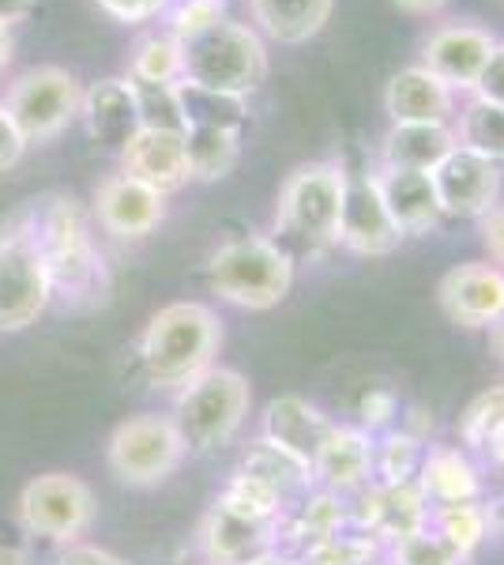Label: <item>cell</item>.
Returning a JSON list of instances; mask_svg holds the SVG:
<instances>
[{
    "label": "cell",
    "instance_id": "obj_1",
    "mask_svg": "<svg viewBox=\"0 0 504 565\" xmlns=\"http://www.w3.org/2000/svg\"><path fill=\"white\" fill-rule=\"evenodd\" d=\"M223 321L204 302H170L151 317L140 340V362L151 385L185 388L215 366Z\"/></svg>",
    "mask_w": 504,
    "mask_h": 565
},
{
    "label": "cell",
    "instance_id": "obj_2",
    "mask_svg": "<svg viewBox=\"0 0 504 565\" xmlns=\"http://www.w3.org/2000/svg\"><path fill=\"white\" fill-rule=\"evenodd\" d=\"M346 181L351 174L335 159H313L290 170L279 189V204H275V234H279L275 242L287 253L290 245L305 253H324L339 245Z\"/></svg>",
    "mask_w": 504,
    "mask_h": 565
},
{
    "label": "cell",
    "instance_id": "obj_3",
    "mask_svg": "<svg viewBox=\"0 0 504 565\" xmlns=\"http://www.w3.org/2000/svg\"><path fill=\"white\" fill-rule=\"evenodd\" d=\"M23 226L31 231L39 245L45 271H50V287L61 290L64 298L90 295L103 290V257L95 253L87 234V218L72 196H42L31 200V207L20 215Z\"/></svg>",
    "mask_w": 504,
    "mask_h": 565
},
{
    "label": "cell",
    "instance_id": "obj_4",
    "mask_svg": "<svg viewBox=\"0 0 504 565\" xmlns=\"http://www.w3.org/2000/svg\"><path fill=\"white\" fill-rule=\"evenodd\" d=\"M207 287L242 309H275L294 287V253L268 234H245L218 245L207 260Z\"/></svg>",
    "mask_w": 504,
    "mask_h": 565
},
{
    "label": "cell",
    "instance_id": "obj_5",
    "mask_svg": "<svg viewBox=\"0 0 504 565\" xmlns=\"http://www.w3.org/2000/svg\"><path fill=\"white\" fill-rule=\"evenodd\" d=\"M264 79H268V45L249 23L226 15L200 39L181 42V84L249 98Z\"/></svg>",
    "mask_w": 504,
    "mask_h": 565
},
{
    "label": "cell",
    "instance_id": "obj_6",
    "mask_svg": "<svg viewBox=\"0 0 504 565\" xmlns=\"http://www.w3.org/2000/svg\"><path fill=\"white\" fill-rule=\"evenodd\" d=\"M253 407V388L237 370L211 366L204 377L181 388L173 426L181 441L192 452H211L218 445L234 441V434L245 426Z\"/></svg>",
    "mask_w": 504,
    "mask_h": 565
},
{
    "label": "cell",
    "instance_id": "obj_7",
    "mask_svg": "<svg viewBox=\"0 0 504 565\" xmlns=\"http://www.w3.org/2000/svg\"><path fill=\"white\" fill-rule=\"evenodd\" d=\"M79 98H84V87H79V79L68 68L39 65L26 68L23 76H15L0 103L15 117L26 143H45L76 121Z\"/></svg>",
    "mask_w": 504,
    "mask_h": 565
},
{
    "label": "cell",
    "instance_id": "obj_8",
    "mask_svg": "<svg viewBox=\"0 0 504 565\" xmlns=\"http://www.w3.org/2000/svg\"><path fill=\"white\" fill-rule=\"evenodd\" d=\"M185 441L167 415H132L109 437V471L128 487H159L185 460Z\"/></svg>",
    "mask_w": 504,
    "mask_h": 565
},
{
    "label": "cell",
    "instance_id": "obj_9",
    "mask_svg": "<svg viewBox=\"0 0 504 565\" xmlns=\"http://www.w3.org/2000/svg\"><path fill=\"white\" fill-rule=\"evenodd\" d=\"M53 287L31 231L12 223L0 234V332H23L50 306Z\"/></svg>",
    "mask_w": 504,
    "mask_h": 565
},
{
    "label": "cell",
    "instance_id": "obj_10",
    "mask_svg": "<svg viewBox=\"0 0 504 565\" xmlns=\"http://www.w3.org/2000/svg\"><path fill=\"white\" fill-rule=\"evenodd\" d=\"M20 521L26 532L68 543L95 524V494L84 479L50 471V476H39L23 487Z\"/></svg>",
    "mask_w": 504,
    "mask_h": 565
},
{
    "label": "cell",
    "instance_id": "obj_11",
    "mask_svg": "<svg viewBox=\"0 0 504 565\" xmlns=\"http://www.w3.org/2000/svg\"><path fill=\"white\" fill-rule=\"evenodd\" d=\"M497 34L474 20H448L421 39L418 65L441 76L455 95H471L497 50Z\"/></svg>",
    "mask_w": 504,
    "mask_h": 565
},
{
    "label": "cell",
    "instance_id": "obj_12",
    "mask_svg": "<svg viewBox=\"0 0 504 565\" xmlns=\"http://www.w3.org/2000/svg\"><path fill=\"white\" fill-rule=\"evenodd\" d=\"M437 302L444 317L471 332H490L504 321V271L490 260H463L437 282Z\"/></svg>",
    "mask_w": 504,
    "mask_h": 565
},
{
    "label": "cell",
    "instance_id": "obj_13",
    "mask_svg": "<svg viewBox=\"0 0 504 565\" xmlns=\"http://www.w3.org/2000/svg\"><path fill=\"white\" fill-rule=\"evenodd\" d=\"M433 189L444 218H482L504 193V167L455 148L433 170Z\"/></svg>",
    "mask_w": 504,
    "mask_h": 565
},
{
    "label": "cell",
    "instance_id": "obj_14",
    "mask_svg": "<svg viewBox=\"0 0 504 565\" xmlns=\"http://www.w3.org/2000/svg\"><path fill=\"white\" fill-rule=\"evenodd\" d=\"M339 245L357 253V257H392L403 245V231L392 223L369 170L365 174H351V181H346L343 218H339Z\"/></svg>",
    "mask_w": 504,
    "mask_h": 565
},
{
    "label": "cell",
    "instance_id": "obj_15",
    "mask_svg": "<svg viewBox=\"0 0 504 565\" xmlns=\"http://www.w3.org/2000/svg\"><path fill=\"white\" fill-rule=\"evenodd\" d=\"M95 215L106 234L136 242L148 238L154 226L167 218V196L128 174H114L95 189Z\"/></svg>",
    "mask_w": 504,
    "mask_h": 565
},
{
    "label": "cell",
    "instance_id": "obj_16",
    "mask_svg": "<svg viewBox=\"0 0 504 565\" xmlns=\"http://www.w3.org/2000/svg\"><path fill=\"white\" fill-rule=\"evenodd\" d=\"M121 174L159 189L162 196L178 193L192 181L185 132H162V129H136L128 136L121 151Z\"/></svg>",
    "mask_w": 504,
    "mask_h": 565
},
{
    "label": "cell",
    "instance_id": "obj_17",
    "mask_svg": "<svg viewBox=\"0 0 504 565\" xmlns=\"http://www.w3.org/2000/svg\"><path fill=\"white\" fill-rule=\"evenodd\" d=\"M373 185L388 207L392 223L403 231V238H426L437 226L444 223L441 200H437L433 174H421V170H396V167H377L369 170Z\"/></svg>",
    "mask_w": 504,
    "mask_h": 565
},
{
    "label": "cell",
    "instance_id": "obj_18",
    "mask_svg": "<svg viewBox=\"0 0 504 565\" xmlns=\"http://www.w3.org/2000/svg\"><path fill=\"white\" fill-rule=\"evenodd\" d=\"M332 430V418L301 396H279L264 407V441L287 452V457H294L309 476H313V463Z\"/></svg>",
    "mask_w": 504,
    "mask_h": 565
},
{
    "label": "cell",
    "instance_id": "obj_19",
    "mask_svg": "<svg viewBox=\"0 0 504 565\" xmlns=\"http://www.w3.org/2000/svg\"><path fill=\"white\" fill-rule=\"evenodd\" d=\"M384 114L392 125H452L455 117V90L421 68L418 61L399 68L384 87Z\"/></svg>",
    "mask_w": 504,
    "mask_h": 565
},
{
    "label": "cell",
    "instance_id": "obj_20",
    "mask_svg": "<svg viewBox=\"0 0 504 565\" xmlns=\"http://www.w3.org/2000/svg\"><path fill=\"white\" fill-rule=\"evenodd\" d=\"M313 479L339 498L373 487V434L362 426H335L313 463Z\"/></svg>",
    "mask_w": 504,
    "mask_h": 565
},
{
    "label": "cell",
    "instance_id": "obj_21",
    "mask_svg": "<svg viewBox=\"0 0 504 565\" xmlns=\"http://www.w3.org/2000/svg\"><path fill=\"white\" fill-rule=\"evenodd\" d=\"M415 487L429 509L437 505H467V501H482V476L474 468L471 452L455 449V445H426L418 463Z\"/></svg>",
    "mask_w": 504,
    "mask_h": 565
},
{
    "label": "cell",
    "instance_id": "obj_22",
    "mask_svg": "<svg viewBox=\"0 0 504 565\" xmlns=\"http://www.w3.org/2000/svg\"><path fill=\"white\" fill-rule=\"evenodd\" d=\"M79 117H84L90 140L114 151H121L128 143V136L140 129L132 87H128L125 76L95 79V84L84 90V98H79Z\"/></svg>",
    "mask_w": 504,
    "mask_h": 565
},
{
    "label": "cell",
    "instance_id": "obj_23",
    "mask_svg": "<svg viewBox=\"0 0 504 565\" xmlns=\"http://www.w3.org/2000/svg\"><path fill=\"white\" fill-rule=\"evenodd\" d=\"M275 535H279V524L249 521V516H237L215 501L204 521V532H200V543H204V554L215 565H245L256 554L275 551Z\"/></svg>",
    "mask_w": 504,
    "mask_h": 565
},
{
    "label": "cell",
    "instance_id": "obj_24",
    "mask_svg": "<svg viewBox=\"0 0 504 565\" xmlns=\"http://www.w3.org/2000/svg\"><path fill=\"white\" fill-rule=\"evenodd\" d=\"M335 0H249L253 31L279 45H305L332 23Z\"/></svg>",
    "mask_w": 504,
    "mask_h": 565
},
{
    "label": "cell",
    "instance_id": "obj_25",
    "mask_svg": "<svg viewBox=\"0 0 504 565\" xmlns=\"http://www.w3.org/2000/svg\"><path fill=\"white\" fill-rule=\"evenodd\" d=\"M452 151V125H392L380 140V167L433 174Z\"/></svg>",
    "mask_w": 504,
    "mask_h": 565
},
{
    "label": "cell",
    "instance_id": "obj_26",
    "mask_svg": "<svg viewBox=\"0 0 504 565\" xmlns=\"http://www.w3.org/2000/svg\"><path fill=\"white\" fill-rule=\"evenodd\" d=\"M452 136L455 148L482 154V159L504 167V106H493L485 98L471 95L463 106H455Z\"/></svg>",
    "mask_w": 504,
    "mask_h": 565
},
{
    "label": "cell",
    "instance_id": "obj_27",
    "mask_svg": "<svg viewBox=\"0 0 504 565\" xmlns=\"http://www.w3.org/2000/svg\"><path fill=\"white\" fill-rule=\"evenodd\" d=\"M185 154L192 181H218L226 178L242 159V129H223V125H189L185 129Z\"/></svg>",
    "mask_w": 504,
    "mask_h": 565
},
{
    "label": "cell",
    "instance_id": "obj_28",
    "mask_svg": "<svg viewBox=\"0 0 504 565\" xmlns=\"http://www.w3.org/2000/svg\"><path fill=\"white\" fill-rule=\"evenodd\" d=\"M429 527L467 562L485 540H490V509H485L482 501L437 505V509H429Z\"/></svg>",
    "mask_w": 504,
    "mask_h": 565
},
{
    "label": "cell",
    "instance_id": "obj_29",
    "mask_svg": "<svg viewBox=\"0 0 504 565\" xmlns=\"http://www.w3.org/2000/svg\"><path fill=\"white\" fill-rule=\"evenodd\" d=\"M426 441L418 434H410L407 426H392L380 434V441H373V479H380V487H399V482H415Z\"/></svg>",
    "mask_w": 504,
    "mask_h": 565
},
{
    "label": "cell",
    "instance_id": "obj_30",
    "mask_svg": "<svg viewBox=\"0 0 504 565\" xmlns=\"http://www.w3.org/2000/svg\"><path fill=\"white\" fill-rule=\"evenodd\" d=\"M215 501L237 516H249V521H264V524H279L282 505H287V498H282L279 490L260 479H253V476H245V471H234L230 482H226L223 494Z\"/></svg>",
    "mask_w": 504,
    "mask_h": 565
},
{
    "label": "cell",
    "instance_id": "obj_31",
    "mask_svg": "<svg viewBox=\"0 0 504 565\" xmlns=\"http://www.w3.org/2000/svg\"><path fill=\"white\" fill-rule=\"evenodd\" d=\"M237 471H245V476L268 482V487L279 490L282 498H290L294 490H301V487H309V482H313V476H309V471L301 468V463H298L294 457L279 452L275 445L264 441V437L253 445L249 452H245V460L237 463Z\"/></svg>",
    "mask_w": 504,
    "mask_h": 565
},
{
    "label": "cell",
    "instance_id": "obj_32",
    "mask_svg": "<svg viewBox=\"0 0 504 565\" xmlns=\"http://www.w3.org/2000/svg\"><path fill=\"white\" fill-rule=\"evenodd\" d=\"M181 109H185V125H223V129H245L249 117V98L215 95V90L192 87L178 79Z\"/></svg>",
    "mask_w": 504,
    "mask_h": 565
},
{
    "label": "cell",
    "instance_id": "obj_33",
    "mask_svg": "<svg viewBox=\"0 0 504 565\" xmlns=\"http://www.w3.org/2000/svg\"><path fill=\"white\" fill-rule=\"evenodd\" d=\"M128 79H136V84H178L181 42L173 34H148L128 61Z\"/></svg>",
    "mask_w": 504,
    "mask_h": 565
},
{
    "label": "cell",
    "instance_id": "obj_34",
    "mask_svg": "<svg viewBox=\"0 0 504 565\" xmlns=\"http://www.w3.org/2000/svg\"><path fill=\"white\" fill-rule=\"evenodd\" d=\"M128 79V76H125ZM132 87V103H136V117H140V129H162V132H185V109H181V95L178 84H136Z\"/></svg>",
    "mask_w": 504,
    "mask_h": 565
},
{
    "label": "cell",
    "instance_id": "obj_35",
    "mask_svg": "<svg viewBox=\"0 0 504 565\" xmlns=\"http://www.w3.org/2000/svg\"><path fill=\"white\" fill-rule=\"evenodd\" d=\"M388 565H463V558L426 524L392 540Z\"/></svg>",
    "mask_w": 504,
    "mask_h": 565
},
{
    "label": "cell",
    "instance_id": "obj_36",
    "mask_svg": "<svg viewBox=\"0 0 504 565\" xmlns=\"http://www.w3.org/2000/svg\"><path fill=\"white\" fill-rule=\"evenodd\" d=\"M504 423V385L485 388L482 396L471 399V407L460 418V441L467 452H482L485 437L493 434V426Z\"/></svg>",
    "mask_w": 504,
    "mask_h": 565
},
{
    "label": "cell",
    "instance_id": "obj_37",
    "mask_svg": "<svg viewBox=\"0 0 504 565\" xmlns=\"http://www.w3.org/2000/svg\"><path fill=\"white\" fill-rule=\"evenodd\" d=\"M226 0H173L170 12H167V23L178 42H192L200 39L204 31H211V26H218L226 20Z\"/></svg>",
    "mask_w": 504,
    "mask_h": 565
},
{
    "label": "cell",
    "instance_id": "obj_38",
    "mask_svg": "<svg viewBox=\"0 0 504 565\" xmlns=\"http://www.w3.org/2000/svg\"><path fill=\"white\" fill-rule=\"evenodd\" d=\"M339 527H343V501H339V494H332V490H320V494H313L301 505L294 532L309 546H317V543L335 540Z\"/></svg>",
    "mask_w": 504,
    "mask_h": 565
},
{
    "label": "cell",
    "instance_id": "obj_39",
    "mask_svg": "<svg viewBox=\"0 0 504 565\" xmlns=\"http://www.w3.org/2000/svg\"><path fill=\"white\" fill-rule=\"evenodd\" d=\"M399 418V399L392 388H365L362 399H357V423H362L365 434H384L392 430V423Z\"/></svg>",
    "mask_w": 504,
    "mask_h": 565
},
{
    "label": "cell",
    "instance_id": "obj_40",
    "mask_svg": "<svg viewBox=\"0 0 504 565\" xmlns=\"http://www.w3.org/2000/svg\"><path fill=\"white\" fill-rule=\"evenodd\" d=\"M95 4L103 8L114 23L140 26V23H151V20H159V15H167L173 0H95Z\"/></svg>",
    "mask_w": 504,
    "mask_h": 565
},
{
    "label": "cell",
    "instance_id": "obj_41",
    "mask_svg": "<svg viewBox=\"0 0 504 565\" xmlns=\"http://www.w3.org/2000/svg\"><path fill=\"white\" fill-rule=\"evenodd\" d=\"M479 234H482V249H485V257H490V264H497L504 271V200H497V204L479 218Z\"/></svg>",
    "mask_w": 504,
    "mask_h": 565
},
{
    "label": "cell",
    "instance_id": "obj_42",
    "mask_svg": "<svg viewBox=\"0 0 504 565\" xmlns=\"http://www.w3.org/2000/svg\"><path fill=\"white\" fill-rule=\"evenodd\" d=\"M23 151H26V140H23L20 125L8 114V106L0 103V174H8V170L23 159Z\"/></svg>",
    "mask_w": 504,
    "mask_h": 565
},
{
    "label": "cell",
    "instance_id": "obj_43",
    "mask_svg": "<svg viewBox=\"0 0 504 565\" xmlns=\"http://www.w3.org/2000/svg\"><path fill=\"white\" fill-rule=\"evenodd\" d=\"M471 95H479L493 106H504V42H497V50H493L490 65H485V72L479 76V84H474Z\"/></svg>",
    "mask_w": 504,
    "mask_h": 565
},
{
    "label": "cell",
    "instance_id": "obj_44",
    "mask_svg": "<svg viewBox=\"0 0 504 565\" xmlns=\"http://www.w3.org/2000/svg\"><path fill=\"white\" fill-rule=\"evenodd\" d=\"M57 565H128L117 554L103 551V546H72V551L61 554Z\"/></svg>",
    "mask_w": 504,
    "mask_h": 565
},
{
    "label": "cell",
    "instance_id": "obj_45",
    "mask_svg": "<svg viewBox=\"0 0 504 565\" xmlns=\"http://www.w3.org/2000/svg\"><path fill=\"white\" fill-rule=\"evenodd\" d=\"M39 0H0V26H12L34 12Z\"/></svg>",
    "mask_w": 504,
    "mask_h": 565
},
{
    "label": "cell",
    "instance_id": "obj_46",
    "mask_svg": "<svg viewBox=\"0 0 504 565\" xmlns=\"http://www.w3.org/2000/svg\"><path fill=\"white\" fill-rule=\"evenodd\" d=\"M392 4L407 15H437V12H444L452 0H392Z\"/></svg>",
    "mask_w": 504,
    "mask_h": 565
},
{
    "label": "cell",
    "instance_id": "obj_47",
    "mask_svg": "<svg viewBox=\"0 0 504 565\" xmlns=\"http://www.w3.org/2000/svg\"><path fill=\"white\" fill-rule=\"evenodd\" d=\"M485 457H490L493 463H497V468H504V423H497L493 426V434L485 437Z\"/></svg>",
    "mask_w": 504,
    "mask_h": 565
},
{
    "label": "cell",
    "instance_id": "obj_48",
    "mask_svg": "<svg viewBox=\"0 0 504 565\" xmlns=\"http://www.w3.org/2000/svg\"><path fill=\"white\" fill-rule=\"evenodd\" d=\"M12 53H15V39H12V26H0V72L12 65Z\"/></svg>",
    "mask_w": 504,
    "mask_h": 565
},
{
    "label": "cell",
    "instance_id": "obj_49",
    "mask_svg": "<svg viewBox=\"0 0 504 565\" xmlns=\"http://www.w3.org/2000/svg\"><path fill=\"white\" fill-rule=\"evenodd\" d=\"M245 565H301V562L287 558V554H279V551H264V554H256V558H249Z\"/></svg>",
    "mask_w": 504,
    "mask_h": 565
},
{
    "label": "cell",
    "instance_id": "obj_50",
    "mask_svg": "<svg viewBox=\"0 0 504 565\" xmlns=\"http://www.w3.org/2000/svg\"><path fill=\"white\" fill-rule=\"evenodd\" d=\"M0 565H31V558L15 546H0Z\"/></svg>",
    "mask_w": 504,
    "mask_h": 565
},
{
    "label": "cell",
    "instance_id": "obj_51",
    "mask_svg": "<svg viewBox=\"0 0 504 565\" xmlns=\"http://www.w3.org/2000/svg\"><path fill=\"white\" fill-rule=\"evenodd\" d=\"M490 343H493V351H497V359L504 362V321L490 328Z\"/></svg>",
    "mask_w": 504,
    "mask_h": 565
},
{
    "label": "cell",
    "instance_id": "obj_52",
    "mask_svg": "<svg viewBox=\"0 0 504 565\" xmlns=\"http://www.w3.org/2000/svg\"><path fill=\"white\" fill-rule=\"evenodd\" d=\"M373 565H388V562H373Z\"/></svg>",
    "mask_w": 504,
    "mask_h": 565
}]
</instances>
